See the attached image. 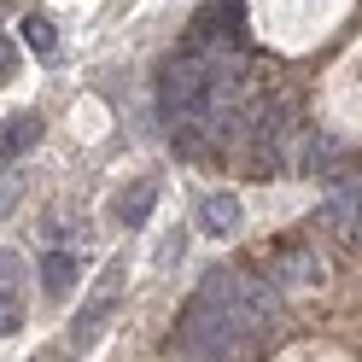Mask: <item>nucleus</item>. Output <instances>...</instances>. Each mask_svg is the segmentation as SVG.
<instances>
[{
    "label": "nucleus",
    "instance_id": "1",
    "mask_svg": "<svg viewBox=\"0 0 362 362\" xmlns=\"http://www.w3.org/2000/svg\"><path fill=\"white\" fill-rule=\"evenodd\" d=\"M175 345L187 351L193 362H252V351H257L240 327H228L216 310H205L199 298L181 310V322H175Z\"/></svg>",
    "mask_w": 362,
    "mask_h": 362
},
{
    "label": "nucleus",
    "instance_id": "2",
    "mask_svg": "<svg viewBox=\"0 0 362 362\" xmlns=\"http://www.w3.org/2000/svg\"><path fill=\"white\" fill-rule=\"evenodd\" d=\"M216 100V88H211V59H199L181 47L170 64H164V76H158V111H164V123H187V117H205Z\"/></svg>",
    "mask_w": 362,
    "mask_h": 362
},
{
    "label": "nucleus",
    "instance_id": "3",
    "mask_svg": "<svg viewBox=\"0 0 362 362\" xmlns=\"http://www.w3.org/2000/svg\"><path fill=\"white\" fill-rule=\"evenodd\" d=\"M123 275H129V257H111L105 275H100V286H94V298H88L82 315L71 322V345H76V351H94V345H100L105 315H111V304H117V292H123Z\"/></svg>",
    "mask_w": 362,
    "mask_h": 362
},
{
    "label": "nucleus",
    "instance_id": "4",
    "mask_svg": "<svg viewBox=\"0 0 362 362\" xmlns=\"http://www.w3.org/2000/svg\"><path fill=\"white\" fill-rule=\"evenodd\" d=\"M263 281L275 286V292L310 286V281H322V257H315L310 245H286V252H275V257L263 263Z\"/></svg>",
    "mask_w": 362,
    "mask_h": 362
},
{
    "label": "nucleus",
    "instance_id": "5",
    "mask_svg": "<svg viewBox=\"0 0 362 362\" xmlns=\"http://www.w3.org/2000/svg\"><path fill=\"white\" fill-rule=\"evenodd\" d=\"M193 216H199V234H211V240H228V234L240 228V216H245V211H240V199H234V193H205Z\"/></svg>",
    "mask_w": 362,
    "mask_h": 362
},
{
    "label": "nucleus",
    "instance_id": "6",
    "mask_svg": "<svg viewBox=\"0 0 362 362\" xmlns=\"http://www.w3.org/2000/svg\"><path fill=\"white\" fill-rule=\"evenodd\" d=\"M76 281H82V263L64 252V245H53V252L41 257V292H47V298H71Z\"/></svg>",
    "mask_w": 362,
    "mask_h": 362
},
{
    "label": "nucleus",
    "instance_id": "7",
    "mask_svg": "<svg viewBox=\"0 0 362 362\" xmlns=\"http://www.w3.org/2000/svg\"><path fill=\"white\" fill-rule=\"evenodd\" d=\"M152 205H158V181H134L129 193H117V222L123 228H141L152 216Z\"/></svg>",
    "mask_w": 362,
    "mask_h": 362
},
{
    "label": "nucleus",
    "instance_id": "8",
    "mask_svg": "<svg viewBox=\"0 0 362 362\" xmlns=\"http://www.w3.org/2000/svg\"><path fill=\"white\" fill-rule=\"evenodd\" d=\"M35 141H41V117H35V111H24V117H12L6 134H0V158H6V164H18V158H24Z\"/></svg>",
    "mask_w": 362,
    "mask_h": 362
},
{
    "label": "nucleus",
    "instance_id": "9",
    "mask_svg": "<svg viewBox=\"0 0 362 362\" xmlns=\"http://www.w3.org/2000/svg\"><path fill=\"white\" fill-rule=\"evenodd\" d=\"M18 35H24V47H30L35 59H59V30H53V18L30 12L24 24H18Z\"/></svg>",
    "mask_w": 362,
    "mask_h": 362
},
{
    "label": "nucleus",
    "instance_id": "10",
    "mask_svg": "<svg viewBox=\"0 0 362 362\" xmlns=\"http://www.w3.org/2000/svg\"><path fill=\"white\" fill-rule=\"evenodd\" d=\"M339 152H345V141H339V134H310V146H304V170H310V175H327Z\"/></svg>",
    "mask_w": 362,
    "mask_h": 362
},
{
    "label": "nucleus",
    "instance_id": "11",
    "mask_svg": "<svg viewBox=\"0 0 362 362\" xmlns=\"http://www.w3.org/2000/svg\"><path fill=\"white\" fill-rule=\"evenodd\" d=\"M18 327H24V304H18L12 286H0V339H12Z\"/></svg>",
    "mask_w": 362,
    "mask_h": 362
},
{
    "label": "nucleus",
    "instance_id": "12",
    "mask_svg": "<svg viewBox=\"0 0 362 362\" xmlns=\"http://www.w3.org/2000/svg\"><path fill=\"white\" fill-rule=\"evenodd\" d=\"M18 193H24V175H18V170H6V175H0V216L18 205Z\"/></svg>",
    "mask_w": 362,
    "mask_h": 362
},
{
    "label": "nucleus",
    "instance_id": "13",
    "mask_svg": "<svg viewBox=\"0 0 362 362\" xmlns=\"http://www.w3.org/2000/svg\"><path fill=\"white\" fill-rule=\"evenodd\" d=\"M18 275H24V257H18L12 245H0V286H12Z\"/></svg>",
    "mask_w": 362,
    "mask_h": 362
},
{
    "label": "nucleus",
    "instance_id": "14",
    "mask_svg": "<svg viewBox=\"0 0 362 362\" xmlns=\"http://www.w3.org/2000/svg\"><path fill=\"white\" fill-rule=\"evenodd\" d=\"M18 71V47H12V35H0V82H6Z\"/></svg>",
    "mask_w": 362,
    "mask_h": 362
}]
</instances>
